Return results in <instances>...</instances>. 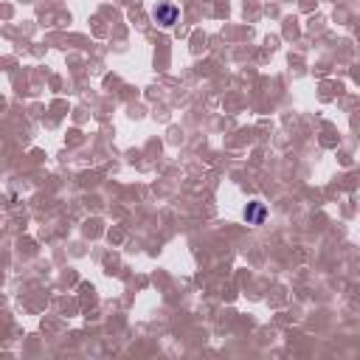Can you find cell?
<instances>
[{"label":"cell","mask_w":360,"mask_h":360,"mask_svg":"<svg viewBox=\"0 0 360 360\" xmlns=\"http://www.w3.org/2000/svg\"><path fill=\"white\" fill-rule=\"evenodd\" d=\"M155 20L169 28V25H174V22L180 20V8H177L174 3H158V6H155Z\"/></svg>","instance_id":"cell-1"},{"label":"cell","mask_w":360,"mask_h":360,"mask_svg":"<svg viewBox=\"0 0 360 360\" xmlns=\"http://www.w3.org/2000/svg\"><path fill=\"white\" fill-rule=\"evenodd\" d=\"M264 217H267L264 202H248V208H245V219H248V225H262Z\"/></svg>","instance_id":"cell-2"}]
</instances>
